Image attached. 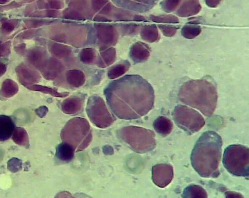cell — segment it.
I'll list each match as a JSON object with an SVG mask.
<instances>
[{
  "label": "cell",
  "mask_w": 249,
  "mask_h": 198,
  "mask_svg": "<svg viewBox=\"0 0 249 198\" xmlns=\"http://www.w3.org/2000/svg\"><path fill=\"white\" fill-rule=\"evenodd\" d=\"M158 27L165 36L169 37L175 36L179 29L178 27L171 24H160Z\"/></svg>",
  "instance_id": "obj_18"
},
{
  "label": "cell",
  "mask_w": 249,
  "mask_h": 198,
  "mask_svg": "<svg viewBox=\"0 0 249 198\" xmlns=\"http://www.w3.org/2000/svg\"><path fill=\"white\" fill-rule=\"evenodd\" d=\"M223 164L226 169L231 175L237 177H249V148L240 144L229 146L224 152Z\"/></svg>",
  "instance_id": "obj_3"
},
{
  "label": "cell",
  "mask_w": 249,
  "mask_h": 198,
  "mask_svg": "<svg viewBox=\"0 0 249 198\" xmlns=\"http://www.w3.org/2000/svg\"><path fill=\"white\" fill-rule=\"evenodd\" d=\"M16 129L15 123L11 117L6 115L0 116V141L10 139Z\"/></svg>",
  "instance_id": "obj_9"
},
{
  "label": "cell",
  "mask_w": 249,
  "mask_h": 198,
  "mask_svg": "<svg viewBox=\"0 0 249 198\" xmlns=\"http://www.w3.org/2000/svg\"><path fill=\"white\" fill-rule=\"evenodd\" d=\"M182 0H163L160 3L162 10L167 13H171L177 10Z\"/></svg>",
  "instance_id": "obj_17"
},
{
  "label": "cell",
  "mask_w": 249,
  "mask_h": 198,
  "mask_svg": "<svg viewBox=\"0 0 249 198\" xmlns=\"http://www.w3.org/2000/svg\"><path fill=\"white\" fill-rule=\"evenodd\" d=\"M116 4L142 12L152 9L159 0H113Z\"/></svg>",
  "instance_id": "obj_7"
},
{
  "label": "cell",
  "mask_w": 249,
  "mask_h": 198,
  "mask_svg": "<svg viewBox=\"0 0 249 198\" xmlns=\"http://www.w3.org/2000/svg\"><path fill=\"white\" fill-rule=\"evenodd\" d=\"M74 149L67 142H62L56 148L55 156L57 158L63 162H68L74 157Z\"/></svg>",
  "instance_id": "obj_11"
},
{
  "label": "cell",
  "mask_w": 249,
  "mask_h": 198,
  "mask_svg": "<svg viewBox=\"0 0 249 198\" xmlns=\"http://www.w3.org/2000/svg\"><path fill=\"white\" fill-rule=\"evenodd\" d=\"M202 6L199 0H185L177 12V15L182 18H187L198 15Z\"/></svg>",
  "instance_id": "obj_8"
},
{
  "label": "cell",
  "mask_w": 249,
  "mask_h": 198,
  "mask_svg": "<svg viewBox=\"0 0 249 198\" xmlns=\"http://www.w3.org/2000/svg\"><path fill=\"white\" fill-rule=\"evenodd\" d=\"M141 35L142 38L149 43L158 42L160 39L158 28L155 25L144 27L142 30Z\"/></svg>",
  "instance_id": "obj_13"
},
{
  "label": "cell",
  "mask_w": 249,
  "mask_h": 198,
  "mask_svg": "<svg viewBox=\"0 0 249 198\" xmlns=\"http://www.w3.org/2000/svg\"><path fill=\"white\" fill-rule=\"evenodd\" d=\"M150 19L153 22L159 23V24H175L179 23V19L173 15H152Z\"/></svg>",
  "instance_id": "obj_16"
},
{
  "label": "cell",
  "mask_w": 249,
  "mask_h": 198,
  "mask_svg": "<svg viewBox=\"0 0 249 198\" xmlns=\"http://www.w3.org/2000/svg\"><path fill=\"white\" fill-rule=\"evenodd\" d=\"M206 5L211 8H217L222 0H205Z\"/></svg>",
  "instance_id": "obj_19"
},
{
  "label": "cell",
  "mask_w": 249,
  "mask_h": 198,
  "mask_svg": "<svg viewBox=\"0 0 249 198\" xmlns=\"http://www.w3.org/2000/svg\"><path fill=\"white\" fill-rule=\"evenodd\" d=\"M172 116L176 124L190 136L200 131L205 125L203 117L197 111L186 106L176 107Z\"/></svg>",
  "instance_id": "obj_4"
},
{
  "label": "cell",
  "mask_w": 249,
  "mask_h": 198,
  "mask_svg": "<svg viewBox=\"0 0 249 198\" xmlns=\"http://www.w3.org/2000/svg\"><path fill=\"white\" fill-rule=\"evenodd\" d=\"M153 128L157 134L162 137H165L172 133L174 124L169 118L160 116L154 122Z\"/></svg>",
  "instance_id": "obj_10"
},
{
  "label": "cell",
  "mask_w": 249,
  "mask_h": 198,
  "mask_svg": "<svg viewBox=\"0 0 249 198\" xmlns=\"http://www.w3.org/2000/svg\"><path fill=\"white\" fill-rule=\"evenodd\" d=\"M182 197L185 198H207L208 193L202 186L191 184L184 189Z\"/></svg>",
  "instance_id": "obj_12"
},
{
  "label": "cell",
  "mask_w": 249,
  "mask_h": 198,
  "mask_svg": "<svg viewBox=\"0 0 249 198\" xmlns=\"http://www.w3.org/2000/svg\"><path fill=\"white\" fill-rule=\"evenodd\" d=\"M134 147L138 152L145 153L155 149L156 142L153 131L138 127L134 128Z\"/></svg>",
  "instance_id": "obj_5"
},
{
  "label": "cell",
  "mask_w": 249,
  "mask_h": 198,
  "mask_svg": "<svg viewBox=\"0 0 249 198\" xmlns=\"http://www.w3.org/2000/svg\"><path fill=\"white\" fill-rule=\"evenodd\" d=\"M225 195L226 197L231 198V197H243L241 195H240L239 193L235 192H231L228 191L225 193Z\"/></svg>",
  "instance_id": "obj_20"
},
{
  "label": "cell",
  "mask_w": 249,
  "mask_h": 198,
  "mask_svg": "<svg viewBox=\"0 0 249 198\" xmlns=\"http://www.w3.org/2000/svg\"><path fill=\"white\" fill-rule=\"evenodd\" d=\"M223 140L217 133L208 131L196 141L192 151V165L203 178H217L220 176Z\"/></svg>",
  "instance_id": "obj_1"
},
{
  "label": "cell",
  "mask_w": 249,
  "mask_h": 198,
  "mask_svg": "<svg viewBox=\"0 0 249 198\" xmlns=\"http://www.w3.org/2000/svg\"><path fill=\"white\" fill-rule=\"evenodd\" d=\"M178 97L182 103L198 110L206 117H211L217 107L216 87L213 82L207 79L186 82L180 88Z\"/></svg>",
  "instance_id": "obj_2"
},
{
  "label": "cell",
  "mask_w": 249,
  "mask_h": 198,
  "mask_svg": "<svg viewBox=\"0 0 249 198\" xmlns=\"http://www.w3.org/2000/svg\"><path fill=\"white\" fill-rule=\"evenodd\" d=\"M134 56L137 62H142L146 61L150 55V49L149 46L142 43H138L135 45Z\"/></svg>",
  "instance_id": "obj_14"
},
{
  "label": "cell",
  "mask_w": 249,
  "mask_h": 198,
  "mask_svg": "<svg viewBox=\"0 0 249 198\" xmlns=\"http://www.w3.org/2000/svg\"><path fill=\"white\" fill-rule=\"evenodd\" d=\"M201 32V28L198 24L189 23L182 29L181 34L186 39H194L199 36Z\"/></svg>",
  "instance_id": "obj_15"
},
{
  "label": "cell",
  "mask_w": 249,
  "mask_h": 198,
  "mask_svg": "<svg viewBox=\"0 0 249 198\" xmlns=\"http://www.w3.org/2000/svg\"><path fill=\"white\" fill-rule=\"evenodd\" d=\"M152 173L153 183L160 188L170 184L175 176L174 167L169 164L161 163L154 166Z\"/></svg>",
  "instance_id": "obj_6"
}]
</instances>
